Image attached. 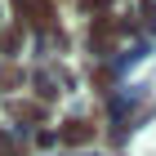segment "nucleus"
<instances>
[{"instance_id": "f257e3e1", "label": "nucleus", "mask_w": 156, "mask_h": 156, "mask_svg": "<svg viewBox=\"0 0 156 156\" xmlns=\"http://www.w3.org/2000/svg\"><path fill=\"white\" fill-rule=\"evenodd\" d=\"M23 5V13H27V23L36 27V31H54V0H18Z\"/></svg>"}, {"instance_id": "f03ea898", "label": "nucleus", "mask_w": 156, "mask_h": 156, "mask_svg": "<svg viewBox=\"0 0 156 156\" xmlns=\"http://www.w3.org/2000/svg\"><path fill=\"white\" fill-rule=\"evenodd\" d=\"M58 138L62 143H89V138H94V125H89V120H62L58 125Z\"/></svg>"}, {"instance_id": "7ed1b4c3", "label": "nucleus", "mask_w": 156, "mask_h": 156, "mask_svg": "<svg viewBox=\"0 0 156 156\" xmlns=\"http://www.w3.org/2000/svg\"><path fill=\"white\" fill-rule=\"evenodd\" d=\"M112 40H116V23H98L94 36H89V45H94V49H107Z\"/></svg>"}, {"instance_id": "20e7f679", "label": "nucleus", "mask_w": 156, "mask_h": 156, "mask_svg": "<svg viewBox=\"0 0 156 156\" xmlns=\"http://www.w3.org/2000/svg\"><path fill=\"white\" fill-rule=\"evenodd\" d=\"M0 85H5V89H13V85H18V67H13V62H5V72H0Z\"/></svg>"}, {"instance_id": "39448f33", "label": "nucleus", "mask_w": 156, "mask_h": 156, "mask_svg": "<svg viewBox=\"0 0 156 156\" xmlns=\"http://www.w3.org/2000/svg\"><path fill=\"white\" fill-rule=\"evenodd\" d=\"M0 49H5V54H13V49H18V31H13V27L0 36Z\"/></svg>"}, {"instance_id": "423d86ee", "label": "nucleus", "mask_w": 156, "mask_h": 156, "mask_svg": "<svg viewBox=\"0 0 156 156\" xmlns=\"http://www.w3.org/2000/svg\"><path fill=\"white\" fill-rule=\"evenodd\" d=\"M80 5H85V13H103L112 0H80Z\"/></svg>"}]
</instances>
